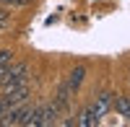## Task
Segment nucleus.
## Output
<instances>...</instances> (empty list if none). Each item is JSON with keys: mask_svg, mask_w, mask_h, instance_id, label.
<instances>
[{"mask_svg": "<svg viewBox=\"0 0 130 127\" xmlns=\"http://www.w3.org/2000/svg\"><path fill=\"white\" fill-rule=\"evenodd\" d=\"M24 83H29V65L26 62H10L5 78H3V83H0V88L10 91L16 86H24Z\"/></svg>", "mask_w": 130, "mask_h": 127, "instance_id": "f257e3e1", "label": "nucleus"}, {"mask_svg": "<svg viewBox=\"0 0 130 127\" xmlns=\"http://www.w3.org/2000/svg\"><path fill=\"white\" fill-rule=\"evenodd\" d=\"M10 62H13V52H10V49H0V65L8 68Z\"/></svg>", "mask_w": 130, "mask_h": 127, "instance_id": "0eeeda50", "label": "nucleus"}, {"mask_svg": "<svg viewBox=\"0 0 130 127\" xmlns=\"http://www.w3.org/2000/svg\"><path fill=\"white\" fill-rule=\"evenodd\" d=\"M70 101H73V91L65 86V83H60V88H57V93H55V99H52V104L60 109V114H65L70 109Z\"/></svg>", "mask_w": 130, "mask_h": 127, "instance_id": "7ed1b4c3", "label": "nucleus"}, {"mask_svg": "<svg viewBox=\"0 0 130 127\" xmlns=\"http://www.w3.org/2000/svg\"><path fill=\"white\" fill-rule=\"evenodd\" d=\"M57 117H60V109H57L52 101H50V104H42V107H39V127H47V124L60 122Z\"/></svg>", "mask_w": 130, "mask_h": 127, "instance_id": "f03ea898", "label": "nucleus"}, {"mask_svg": "<svg viewBox=\"0 0 130 127\" xmlns=\"http://www.w3.org/2000/svg\"><path fill=\"white\" fill-rule=\"evenodd\" d=\"M112 99H115V93H112V91H102L99 96L94 99L91 109L96 112V117H104V114H107V112L112 109Z\"/></svg>", "mask_w": 130, "mask_h": 127, "instance_id": "20e7f679", "label": "nucleus"}, {"mask_svg": "<svg viewBox=\"0 0 130 127\" xmlns=\"http://www.w3.org/2000/svg\"><path fill=\"white\" fill-rule=\"evenodd\" d=\"M83 80H86V68H83V65H78V68H73V70L68 73V80H65V86H68V88L75 93V91L83 86Z\"/></svg>", "mask_w": 130, "mask_h": 127, "instance_id": "39448f33", "label": "nucleus"}, {"mask_svg": "<svg viewBox=\"0 0 130 127\" xmlns=\"http://www.w3.org/2000/svg\"><path fill=\"white\" fill-rule=\"evenodd\" d=\"M5 109H8V104H5V99H3V96H0V117L5 114Z\"/></svg>", "mask_w": 130, "mask_h": 127, "instance_id": "6e6552de", "label": "nucleus"}, {"mask_svg": "<svg viewBox=\"0 0 130 127\" xmlns=\"http://www.w3.org/2000/svg\"><path fill=\"white\" fill-rule=\"evenodd\" d=\"M99 122H102V117H96V112H94L91 107H86L78 117L73 119V124H78V127H96Z\"/></svg>", "mask_w": 130, "mask_h": 127, "instance_id": "423d86ee", "label": "nucleus"}]
</instances>
